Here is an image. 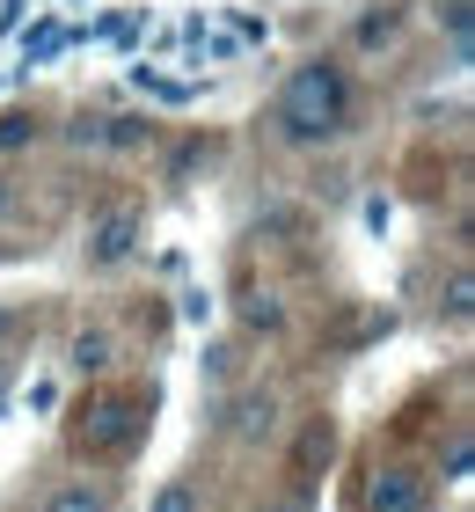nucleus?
<instances>
[{"label":"nucleus","instance_id":"1","mask_svg":"<svg viewBox=\"0 0 475 512\" xmlns=\"http://www.w3.org/2000/svg\"><path fill=\"white\" fill-rule=\"evenodd\" d=\"M271 125L293 139V147H322V139L351 132V74L337 59H300L285 74L278 103H271Z\"/></svg>","mask_w":475,"mask_h":512},{"label":"nucleus","instance_id":"2","mask_svg":"<svg viewBox=\"0 0 475 512\" xmlns=\"http://www.w3.org/2000/svg\"><path fill=\"white\" fill-rule=\"evenodd\" d=\"M147 425H154V388H103V395H88V403H74L66 447L81 461H125L139 439H147Z\"/></svg>","mask_w":475,"mask_h":512},{"label":"nucleus","instance_id":"3","mask_svg":"<svg viewBox=\"0 0 475 512\" xmlns=\"http://www.w3.org/2000/svg\"><path fill=\"white\" fill-rule=\"evenodd\" d=\"M147 242V213H139V205H103V213L88 220V242H81V256L95 271H117L125 264V256Z\"/></svg>","mask_w":475,"mask_h":512},{"label":"nucleus","instance_id":"4","mask_svg":"<svg viewBox=\"0 0 475 512\" xmlns=\"http://www.w3.org/2000/svg\"><path fill=\"white\" fill-rule=\"evenodd\" d=\"M366 512H424V476L417 469H373V483H366Z\"/></svg>","mask_w":475,"mask_h":512},{"label":"nucleus","instance_id":"5","mask_svg":"<svg viewBox=\"0 0 475 512\" xmlns=\"http://www.w3.org/2000/svg\"><path fill=\"white\" fill-rule=\"evenodd\" d=\"M271 425H278V395H271V388H242V395L227 403V432L242 439V447L271 439Z\"/></svg>","mask_w":475,"mask_h":512},{"label":"nucleus","instance_id":"6","mask_svg":"<svg viewBox=\"0 0 475 512\" xmlns=\"http://www.w3.org/2000/svg\"><path fill=\"white\" fill-rule=\"evenodd\" d=\"M329 454H337V425H329V417H307V432H300V447H293V476L315 483L329 469Z\"/></svg>","mask_w":475,"mask_h":512},{"label":"nucleus","instance_id":"7","mask_svg":"<svg viewBox=\"0 0 475 512\" xmlns=\"http://www.w3.org/2000/svg\"><path fill=\"white\" fill-rule=\"evenodd\" d=\"M110 359H117V344H110V330H81L74 344H66V366H74V374H110Z\"/></svg>","mask_w":475,"mask_h":512},{"label":"nucleus","instance_id":"8","mask_svg":"<svg viewBox=\"0 0 475 512\" xmlns=\"http://www.w3.org/2000/svg\"><path fill=\"white\" fill-rule=\"evenodd\" d=\"M44 512H110V491L103 483H59V491L44 498Z\"/></svg>","mask_w":475,"mask_h":512},{"label":"nucleus","instance_id":"9","mask_svg":"<svg viewBox=\"0 0 475 512\" xmlns=\"http://www.w3.org/2000/svg\"><path fill=\"white\" fill-rule=\"evenodd\" d=\"M242 330H256V337H278V330H285L278 293H242Z\"/></svg>","mask_w":475,"mask_h":512},{"label":"nucleus","instance_id":"10","mask_svg":"<svg viewBox=\"0 0 475 512\" xmlns=\"http://www.w3.org/2000/svg\"><path fill=\"white\" fill-rule=\"evenodd\" d=\"M395 30H402V8H373L351 37H359V52H380V44H395Z\"/></svg>","mask_w":475,"mask_h":512},{"label":"nucleus","instance_id":"11","mask_svg":"<svg viewBox=\"0 0 475 512\" xmlns=\"http://www.w3.org/2000/svg\"><path fill=\"white\" fill-rule=\"evenodd\" d=\"M30 139H37V110H0V154L30 147Z\"/></svg>","mask_w":475,"mask_h":512},{"label":"nucleus","instance_id":"12","mask_svg":"<svg viewBox=\"0 0 475 512\" xmlns=\"http://www.w3.org/2000/svg\"><path fill=\"white\" fill-rule=\"evenodd\" d=\"M154 125L147 118H103V147H147Z\"/></svg>","mask_w":475,"mask_h":512},{"label":"nucleus","instance_id":"13","mask_svg":"<svg viewBox=\"0 0 475 512\" xmlns=\"http://www.w3.org/2000/svg\"><path fill=\"white\" fill-rule=\"evenodd\" d=\"M468 308H475V278H468V271H454V278H446V315L468 322Z\"/></svg>","mask_w":475,"mask_h":512},{"label":"nucleus","instance_id":"14","mask_svg":"<svg viewBox=\"0 0 475 512\" xmlns=\"http://www.w3.org/2000/svg\"><path fill=\"white\" fill-rule=\"evenodd\" d=\"M154 512H198V498H190V483H161V491H154Z\"/></svg>","mask_w":475,"mask_h":512},{"label":"nucleus","instance_id":"15","mask_svg":"<svg viewBox=\"0 0 475 512\" xmlns=\"http://www.w3.org/2000/svg\"><path fill=\"white\" fill-rule=\"evenodd\" d=\"M446 483H468V432H454V447H446Z\"/></svg>","mask_w":475,"mask_h":512},{"label":"nucleus","instance_id":"16","mask_svg":"<svg viewBox=\"0 0 475 512\" xmlns=\"http://www.w3.org/2000/svg\"><path fill=\"white\" fill-rule=\"evenodd\" d=\"M8 213H15V183L0 176V220H8Z\"/></svg>","mask_w":475,"mask_h":512},{"label":"nucleus","instance_id":"17","mask_svg":"<svg viewBox=\"0 0 475 512\" xmlns=\"http://www.w3.org/2000/svg\"><path fill=\"white\" fill-rule=\"evenodd\" d=\"M271 512H285V505H271Z\"/></svg>","mask_w":475,"mask_h":512}]
</instances>
